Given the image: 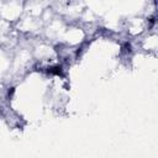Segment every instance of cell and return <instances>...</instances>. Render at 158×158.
Instances as JSON below:
<instances>
[{
    "mask_svg": "<svg viewBox=\"0 0 158 158\" xmlns=\"http://www.w3.org/2000/svg\"><path fill=\"white\" fill-rule=\"evenodd\" d=\"M132 52H133V47H132V44H131L128 41H126V42L121 43L120 54H121L122 57H128V56H130Z\"/></svg>",
    "mask_w": 158,
    "mask_h": 158,
    "instance_id": "cell-1",
    "label": "cell"
},
{
    "mask_svg": "<svg viewBox=\"0 0 158 158\" xmlns=\"http://www.w3.org/2000/svg\"><path fill=\"white\" fill-rule=\"evenodd\" d=\"M14 94H15V88H14V86L9 88V89H7V99L11 100V99L14 98Z\"/></svg>",
    "mask_w": 158,
    "mask_h": 158,
    "instance_id": "cell-2",
    "label": "cell"
}]
</instances>
